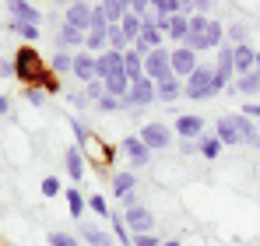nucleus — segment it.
Listing matches in <instances>:
<instances>
[{
  "label": "nucleus",
  "mask_w": 260,
  "mask_h": 246,
  "mask_svg": "<svg viewBox=\"0 0 260 246\" xmlns=\"http://www.w3.org/2000/svg\"><path fill=\"white\" fill-rule=\"evenodd\" d=\"M39 190H43V197H56L63 187H60V179H56V176H46L43 183H39Z\"/></svg>",
  "instance_id": "41"
},
{
  "label": "nucleus",
  "mask_w": 260,
  "mask_h": 246,
  "mask_svg": "<svg viewBox=\"0 0 260 246\" xmlns=\"http://www.w3.org/2000/svg\"><path fill=\"white\" fill-rule=\"evenodd\" d=\"M123 222H127V229L134 232V236H141V232H155V214H151L144 204L123 207Z\"/></svg>",
  "instance_id": "8"
},
{
  "label": "nucleus",
  "mask_w": 260,
  "mask_h": 246,
  "mask_svg": "<svg viewBox=\"0 0 260 246\" xmlns=\"http://www.w3.org/2000/svg\"><path fill=\"white\" fill-rule=\"evenodd\" d=\"M109 225H113V239L123 246H134V232L127 229V222H123V211H113L109 214Z\"/></svg>",
  "instance_id": "26"
},
{
  "label": "nucleus",
  "mask_w": 260,
  "mask_h": 246,
  "mask_svg": "<svg viewBox=\"0 0 260 246\" xmlns=\"http://www.w3.org/2000/svg\"><path fill=\"white\" fill-rule=\"evenodd\" d=\"M151 11H155L158 18H173V14L183 11V4H179V0H151Z\"/></svg>",
  "instance_id": "36"
},
{
  "label": "nucleus",
  "mask_w": 260,
  "mask_h": 246,
  "mask_svg": "<svg viewBox=\"0 0 260 246\" xmlns=\"http://www.w3.org/2000/svg\"><path fill=\"white\" fill-rule=\"evenodd\" d=\"M253 71H257V74H260V53H257V67H253Z\"/></svg>",
  "instance_id": "55"
},
{
  "label": "nucleus",
  "mask_w": 260,
  "mask_h": 246,
  "mask_svg": "<svg viewBox=\"0 0 260 246\" xmlns=\"http://www.w3.org/2000/svg\"><path fill=\"white\" fill-rule=\"evenodd\" d=\"M67 123H71V130H74V137H78V144L85 148L88 141H91V130H88V127H85L81 120H78V116H67Z\"/></svg>",
  "instance_id": "38"
},
{
  "label": "nucleus",
  "mask_w": 260,
  "mask_h": 246,
  "mask_svg": "<svg viewBox=\"0 0 260 246\" xmlns=\"http://www.w3.org/2000/svg\"><path fill=\"white\" fill-rule=\"evenodd\" d=\"M257 127H260V120H257Z\"/></svg>",
  "instance_id": "58"
},
{
  "label": "nucleus",
  "mask_w": 260,
  "mask_h": 246,
  "mask_svg": "<svg viewBox=\"0 0 260 246\" xmlns=\"http://www.w3.org/2000/svg\"><path fill=\"white\" fill-rule=\"evenodd\" d=\"M229 36H232V46L246 42V25H232V28H229Z\"/></svg>",
  "instance_id": "48"
},
{
  "label": "nucleus",
  "mask_w": 260,
  "mask_h": 246,
  "mask_svg": "<svg viewBox=\"0 0 260 246\" xmlns=\"http://www.w3.org/2000/svg\"><path fill=\"white\" fill-rule=\"evenodd\" d=\"M155 88H158V99H162V102H176V99L183 95V81H179L176 74L162 78V81H155Z\"/></svg>",
  "instance_id": "24"
},
{
  "label": "nucleus",
  "mask_w": 260,
  "mask_h": 246,
  "mask_svg": "<svg viewBox=\"0 0 260 246\" xmlns=\"http://www.w3.org/2000/svg\"><path fill=\"white\" fill-rule=\"evenodd\" d=\"M215 74H218L225 84L232 81V74H236V46H225V42H221L218 60H215Z\"/></svg>",
  "instance_id": "16"
},
{
  "label": "nucleus",
  "mask_w": 260,
  "mask_h": 246,
  "mask_svg": "<svg viewBox=\"0 0 260 246\" xmlns=\"http://www.w3.org/2000/svg\"><path fill=\"white\" fill-rule=\"evenodd\" d=\"M173 134H179V141H197L204 134V120L193 116V113H183V116H176Z\"/></svg>",
  "instance_id": "12"
},
{
  "label": "nucleus",
  "mask_w": 260,
  "mask_h": 246,
  "mask_svg": "<svg viewBox=\"0 0 260 246\" xmlns=\"http://www.w3.org/2000/svg\"><path fill=\"white\" fill-rule=\"evenodd\" d=\"M158 28H162L173 42L183 46L186 36H190V14H183V11H179V14H173V18H158Z\"/></svg>",
  "instance_id": "10"
},
{
  "label": "nucleus",
  "mask_w": 260,
  "mask_h": 246,
  "mask_svg": "<svg viewBox=\"0 0 260 246\" xmlns=\"http://www.w3.org/2000/svg\"><path fill=\"white\" fill-rule=\"evenodd\" d=\"M99 7H102V14H106L109 25H120L130 14V0H99Z\"/></svg>",
  "instance_id": "21"
},
{
  "label": "nucleus",
  "mask_w": 260,
  "mask_h": 246,
  "mask_svg": "<svg viewBox=\"0 0 260 246\" xmlns=\"http://www.w3.org/2000/svg\"><path fill=\"white\" fill-rule=\"evenodd\" d=\"M127 91H130V78H127V74L106 78V95H113V99H127Z\"/></svg>",
  "instance_id": "32"
},
{
  "label": "nucleus",
  "mask_w": 260,
  "mask_h": 246,
  "mask_svg": "<svg viewBox=\"0 0 260 246\" xmlns=\"http://www.w3.org/2000/svg\"><path fill=\"white\" fill-rule=\"evenodd\" d=\"M123 71H127L130 84H134V81H141V78H144V56H141L137 49H127V53H123Z\"/></svg>",
  "instance_id": "25"
},
{
  "label": "nucleus",
  "mask_w": 260,
  "mask_h": 246,
  "mask_svg": "<svg viewBox=\"0 0 260 246\" xmlns=\"http://www.w3.org/2000/svg\"><path fill=\"white\" fill-rule=\"evenodd\" d=\"M113 194L123 201L130 194H137V172H116L113 176Z\"/></svg>",
  "instance_id": "23"
},
{
  "label": "nucleus",
  "mask_w": 260,
  "mask_h": 246,
  "mask_svg": "<svg viewBox=\"0 0 260 246\" xmlns=\"http://www.w3.org/2000/svg\"><path fill=\"white\" fill-rule=\"evenodd\" d=\"M88 207H91L99 218H109V214H113V207L106 204V197H102V194H91V197H88Z\"/></svg>",
  "instance_id": "39"
},
{
  "label": "nucleus",
  "mask_w": 260,
  "mask_h": 246,
  "mask_svg": "<svg viewBox=\"0 0 260 246\" xmlns=\"http://www.w3.org/2000/svg\"><path fill=\"white\" fill-rule=\"evenodd\" d=\"M49 246H81L71 232H49Z\"/></svg>",
  "instance_id": "42"
},
{
  "label": "nucleus",
  "mask_w": 260,
  "mask_h": 246,
  "mask_svg": "<svg viewBox=\"0 0 260 246\" xmlns=\"http://www.w3.org/2000/svg\"><path fill=\"white\" fill-rule=\"evenodd\" d=\"M95 106H99L102 113H116V109H123V102H120V99H113V95H102Z\"/></svg>",
  "instance_id": "43"
},
{
  "label": "nucleus",
  "mask_w": 260,
  "mask_h": 246,
  "mask_svg": "<svg viewBox=\"0 0 260 246\" xmlns=\"http://www.w3.org/2000/svg\"><path fill=\"white\" fill-rule=\"evenodd\" d=\"M162 246H183L179 239H162Z\"/></svg>",
  "instance_id": "54"
},
{
  "label": "nucleus",
  "mask_w": 260,
  "mask_h": 246,
  "mask_svg": "<svg viewBox=\"0 0 260 246\" xmlns=\"http://www.w3.org/2000/svg\"><path fill=\"white\" fill-rule=\"evenodd\" d=\"M11 32L18 36V39H25V42H36L43 32H39V25H28V21H14L11 18Z\"/></svg>",
  "instance_id": "34"
},
{
  "label": "nucleus",
  "mask_w": 260,
  "mask_h": 246,
  "mask_svg": "<svg viewBox=\"0 0 260 246\" xmlns=\"http://www.w3.org/2000/svg\"><path fill=\"white\" fill-rule=\"evenodd\" d=\"M11 113V102H7V95H0V116H7Z\"/></svg>",
  "instance_id": "53"
},
{
  "label": "nucleus",
  "mask_w": 260,
  "mask_h": 246,
  "mask_svg": "<svg viewBox=\"0 0 260 246\" xmlns=\"http://www.w3.org/2000/svg\"><path fill=\"white\" fill-rule=\"evenodd\" d=\"M221 88H225V81L215 74V67L201 64V67H197V71L183 81V95H186L190 102H204V99H215Z\"/></svg>",
  "instance_id": "2"
},
{
  "label": "nucleus",
  "mask_w": 260,
  "mask_h": 246,
  "mask_svg": "<svg viewBox=\"0 0 260 246\" xmlns=\"http://www.w3.org/2000/svg\"><path fill=\"white\" fill-rule=\"evenodd\" d=\"M197 148H201V155H204V159H218L225 144L218 141L215 134H201V137H197Z\"/></svg>",
  "instance_id": "29"
},
{
  "label": "nucleus",
  "mask_w": 260,
  "mask_h": 246,
  "mask_svg": "<svg viewBox=\"0 0 260 246\" xmlns=\"http://www.w3.org/2000/svg\"><path fill=\"white\" fill-rule=\"evenodd\" d=\"M7 11L14 21H28V25L43 21V14H39V7H32V0H7Z\"/></svg>",
  "instance_id": "17"
},
{
  "label": "nucleus",
  "mask_w": 260,
  "mask_h": 246,
  "mask_svg": "<svg viewBox=\"0 0 260 246\" xmlns=\"http://www.w3.org/2000/svg\"><path fill=\"white\" fill-rule=\"evenodd\" d=\"M63 197H67V207H71V218H74V222H81V214H85V207H88V201L81 197V190H78V187H71Z\"/></svg>",
  "instance_id": "30"
},
{
  "label": "nucleus",
  "mask_w": 260,
  "mask_h": 246,
  "mask_svg": "<svg viewBox=\"0 0 260 246\" xmlns=\"http://www.w3.org/2000/svg\"><path fill=\"white\" fill-rule=\"evenodd\" d=\"M137 137H141L151 151H166V148H173V137H176V134H173V127H169V123H158V120H155V123H144Z\"/></svg>",
  "instance_id": "4"
},
{
  "label": "nucleus",
  "mask_w": 260,
  "mask_h": 246,
  "mask_svg": "<svg viewBox=\"0 0 260 246\" xmlns=\"http://www.w3.org/2000/svg\"><path fill=\"white\" fill-rule=\"evenodd\" d=\"M169 74H173V64H169V49H166V46L151 49V53L144 56V78H151V81H162V78H169Z\"/></svg>",
  "instance_id": "6"
},
{
  "label": "nucleus",
  "mask_w": 260,
  "mask_h": 246,
  "mask_svg": "<svg viewBox=\"0 0 260 246\" xmlns=\"http://www.w3.org/2000/svg\"><path fill=\"white\" fill-rule=\"evenodd\" d=\"M39 88H43L46 95H56V91H60V74H53V71H49V74L43 78V84H39Z\"/></svg>",
  "instance_id": "44"
},
{
  "label": "nucleus",
  "mask_w": 260,
  "mask_h": 246,
  "mask_svg": "<svg viewBox=\"0 0 260 246\" xmlns=\"http://www.w3.org/2000/svg\"><path fill=\"white\" fill-rule=\"evenodd\" d=\"M134 246H162V239L155 232H141V236H134Z\"/></svg>",
  "instance_id": "46"
},
{
  "label": "nucleus",
  "mask_w": 260,
  "mask_h": 246,
  "mask_svg": "<svg viewBox=\"0 0 260 246\" xmlns=\"http://www.w3.org/2000/svg\"><path fill=\"white\" fill-rule=\"evenodd\" d=\"M63 169H67V176L74 183H81V176H85V148L81 144H71L63 151Z\"/></svg>",
  "instance_id": "14"
},
{
  "label": "nucleus",
  "mask_w": 260,
  "mask_h": 246,
  "mask_svg": "<svg viewBox=\"0 0 260 246\" xmlns=\"http://www.w3.org/2000/svg\"><path fill=\"white\" fill-rule=\"evenodd\" d=\"M85 36L88 32H81V28H74V25H60V32H56V46L60 49H85Z\"/></svg>",
  "instance_id": "18"
},
{
  "label": "nucleus",
  "mask_w": 260,
  "mask_h": 246,
  "mask_svg": "<svg viewBox=\"0 0 260 246\" xmlns=\"http://www.w3.org/2000/svg\"><path fill=\"white\" fill-rule=\"evenodd\" d=\"M0 74L4 78H14V60H0Z\"/></svg>",
  "instance_id": "52"
},
{
  "label": "nucleus",
  "mask_w": 260,
  "mask_h": 246,
  "mask_svg": "<svg viewBox=\"0 0 260 246\" xmlns=\"http://www.w3.org/2000/svg\"><path fill=\"white\" fill-rule=\"evenodd\" d=\"M71 4H88V0H71Z\"/></svg>",
  "instance_id": "56"
},
{
  "label": "nucleus",
  "mask_w": 260,
  "mask_h": 246,
  "mask_svg": "<svg viewBox=\"0 0 260 246\" xmlns=\"http://www.w3.org/2000/svg\"><path fill=\"white\" fill-rule=\"evenodd\" d=\"M120 151L130 159V165L134 169H141V165H148L151 162V148L141 141V137H123V144H120Z\"/></svg>",
  "instance_id": "11"
},
{
  "label": "nucleus",
  "mask_w": 260,
  "mask_h": 246,
  "mask_svg": "<svg viewBox=\"0 0 260 246\" xmlns=\"http://www.w3.org/2000/svg\"><path fill=\"white\" fill-rule=\"evenodd\" d=\"M85 49H88V53H95V56L106 53V49H109V28H106V32H88V36H85Z\"/></svg>",
  "instance_id": "31"
},
{
  "label": "nucleus",
  "mask_w": 260,
  "mask_h": 246,
  "mask_svg": "<svg viewBox=\"0 0 260 246\" xmlns=\"http://www.w3.org/2000/svg\"><path fill=\"white\" fill-rule=\"evenodd\" d=\"M215 137L221 144H243V137H239V127H236V116L229 113V116H218L215 123Z\"/></svg>",
  "instance_id": "19"
},
{
  "label": "nucleus",
  "mask_w": 260,
  "mask_h": 246,
  "mask_svg": "<svg viewBox=\"0 0 260 246\" xmlns=\"http://www.w3.org/2000/svg\"><path fill=\"white\" fill-rule=\"evenodd\" d=\"M239 113H243V116H250V120H260V102H246Z\"/></svg>",
  "instance_id": "49"
},
{
  "label": "nucleus",
  "mask_w": 260,
  "mask_h": 246,
  "mask_svg": "<svg viewBox=\"0 0 260 246\" xmlns=\"http://www.w3.org/2000/svg\"><path fill=\"white\" fill-rule=\"evenodd\" d=\"M158 99V88H155V81L151 78H141V81H134L130 84V91H127V99H120L123 102V109H144V106H151Z\"/></svg>",
  "instance_id": "3"
},
{
  "label": "nucleus",
  "mask_w": 260,
  "mask_h": 246,
  "mask_svg": "<svg viewBox=\"0 0 260 246\" xmlns=\"http://www.w3.org/2000/svg\"><path fill=\"white\" fill-rule=\"evenodd\" d=\"M236 116V127H239V137H243V144H250V148H260V127L257 120H250V116H243V113H232Z\"/></svg>",
  "instance_id": "20"
},
{
  "label": "nucleus",
  "mask_w": 260,
  "mask_h": 246,
  "mask_svg": "<svg viewBox=\"0 0 260 246\" xmlns=\"http://www.w3.org/2000/svg\"><path fill=\"white\" fill-rule=\"evenodd\" d=\"M169 64H173V74L183 81V78H190L201 64H197V53L190 49V46H176V49H169Z\"/></svg>",
  "instance_id": "7"
},
{
  "label": "nucleus",
  "mask_w": 260,
  "mask_h": 246,
  "mask_svg": "<svg viewBox=\"0 0 260 246\" xmlns=\"http://www.w3.org/2000/svg\"><path fill=\"white\" fill-rule=\"evenodd\" d=\"M179 151H183V155H201L197 141H179Z\"/></svg>",
  "instance_id": "50"
},
{
  "label": "nucleus",
  "mask_w": 260,
  "mask_h": 246,
  "mask_svg": "<svg viewBox=\"0 0 260 246\" xmlns=\"http://www.w3.org/2000/svg\"><path fill=\"white\" fill-rule=\"evenodd\" d=\"M71 74L78 78L81 84H88V81H95L99 74H95V53H88V49H78L74 53V67H71Z\"/></svg>",
  "instance_id": "13"
},
{
  "label": "nucleus",
  "mask_w": 260,
  "mask_h": 246,
  "mask_svg": "<svg viewBox=\"0 0 260 246\" xmlns=\"http://www.w3.org/2000/svg\"><path fill=\"white\" fill-rule=\"evenodd\" d=\"M102 95H106V81H99V78H95V81L85 84V99H88V102H99Z\"/></svg>",
  "instance_id": "40"
},
{
  "label": "nucleus",
  "mask_w": 260,
  "mask_h": 246,
  "mask_svg": "<svg viewBox=\"0 0 260 246\" xmlns=\"http://www.w3.org/2000/svg\"><path fill=\"white\" fill-rule=\"evenodd\" d=\"M221 39H225V28H221V21H208V28L201 32V36H190V39L183 42V46H190L193 53H204V49H221Z\"/></svg>",
  "instance_id": "5"
},
{
  "label": "nucleus",
  "mask_w": 260,
  "mask_h": 246,
  "mask_svg": "<svg viewBox=\"0 0 260 246\" xmlns=\"http://www.w3.org/2000/svg\"><path fill=\"white\" fill-rule=\"evenodd\" d=\"M71 67H74V53L56 49V53H53V60H49V71H53V74H67Z\"/></svg>",
  "instance_id": "33"
},
{
  "label": "nucleus",
  "mask_w": 260,
  "mask_h": 246,
  "mask_svg": "<svg viewBox=\"0 0 260 246\" xmlns=\"http://www.w3.org/2000/svg\"><path fill=\"white\" fill-rule=\"evenodd\" d=\"M81 243H88V246H113L116 239H113L109 232H102V229H91V225H81Z\"/></svg>",
  "instance_id": "28"
},
{
  "label": "nucleus",
  "mask_w": 260,
  "mask_h": 246,
  "mask_svg": "<svg viewBox=\"0 0 260 246\" xmlns=\"http://www.w3.org/2000/svg\"><path fill=\"white\" fill-rule=\"evenodd\" d=\"M11 60H14V78L25 84V88H39L43 78L49 74V60H43V53L32 42H21V49Z\"/></svg>",
  "instance_id": "1"
},
{
  "label": "nucleus",
  "mask_w": 260,
  "mask_h": 246,
  "mask_svg": "<svg viewBox=\"0 0 260 246\" xmlns=\"http://www.w3.org/2000/svg\"><path fill=\"white\" fill-rule=\"evenodd\" d=\"M257 67V49L250 42H239L236 46V74H250Z\"/></svg>",
  "instance_id": "22"
},
{
  "label": "nucleus",
  "mask_w": 260,
  "mask_h": 246,
  "mask_svg": "<svg viewBox=\"0 0 260 246\" xmlns=\"http://www.w3.org/2000/svg\"><path fill=\"white\" fill-rule=\"evenodd\" d=\"M21 95H25L32 106H43V102H46V91H43V88H21Z\"/></svg>",
  "instance_id": "45"
},
{
  "label": "nucleus",
  "mask_w": 260,
  "mask_h": 246,
  "mask_svg": "<svg viewBox=\"0 0 260 246\" xmlns=\"http://www.w3.org/2000/svg\"><path fill=\"white\" fill-rule=\"evenodd\" d=\"M148 11H151V0H130V14H141L144 18Z\"/></svg>",
  "instance_id": "47"
},
{
  "label": "nucleus",
  "mask_w": 260,
  "mask_h": 246,
  "mask_svg": "<svg viewBox=\"0 0 260 246\" xmlns=\"http://www.w3.org/2000/svg\"><path fill=\"white\" fill-rule=\"evenodd\" d=\"M91 11H95V4H67L63 21L74 25V28H81V32H88L91 28Z\"/></svg>",
  "instance_id": "15"
},
{
  "label": "nucleus",
  "mask_w": 260,
  "mask_h": 246,
  "mask_svg": "<svg viewBox=\"0 0 260 246\" xmlns=\"http://www.w3.org/2000/svg\"><path fill=\"white\" fill-rule=\"evenodd\" d=\"M232 91H239V95H246V99H250V95H257V91H260V74H257V71H250V74H239Z\"/></svg>",
  "instance_id": "27"
},
{
  "label": "nucleus",
  "mask_w": 260,
  "mask_h": 246,
  "mask_svg": "<svg viewBox=\"0 0 260 246\" xmlns=\"http://www.w3.org/2000/svg\"><path fill=\"white\" fill-rule=\"evenodd\" d=\"M179 4H186V0H179Z\"/></svg>",
  "instance_id": "57"
},
{
  "label": "nucleus",
  "mask_w": 260,
  "mask_h": 246,
  "mask_svg": "<svg viewBox=\"0 0 260 246\" xmlns=\"http://www.w3.org/2000/svg\"><path fill=\"white\" fill-rule=\"evenodd\" d=\"M95 74H99V81L116 78V74H127V71H123V53H116V49L99 53V56H95Z\"/></svg>",
  "instance_id": "9"
},
{
  "label": "nucleus",
  "mask_w": 260,
  "mask_h": 246,
  "mask_svg": "<svg viewBox=\"0 0 260 246\" xmlns=\"http://www.w3.org/2000/svg\"><path fill=\"white\" fill-rule=\"evenodd\" d=\"M71 106H78V109H85V106H88L85 91H71Z\"/></svg>",
  "instance_id": "51"
},
{
  "label": "nucleus",
  "mask_w": 260,
  "mask_h": 246,
  "mask_svg": "<svg viewBox=\"0 0 260 246\" xmlns=\"http://www.w3.org/2000/svg\"><path fill=\"white\" fill-rule=\"evenodd\" d=\"M120 28H123V32H127V39L134 42L137 36H141V28H144V21H141V14H127V18L120 21Z\"/></svg>",
  "instance_id": "37"
},
{
  "label": "nucleus",
  "mask_w": 260,
  "mask_h": 246,
  "mask_svg": "<svg viewBox=\"0 0 260 246\" xmlns=\"http://www.w3.org/2000/svg\"><path fill=\"white\" fill-rule=\"evenodd\" d=\"M134 42L127 39V32L120 28V25H109V49H116V53H127Z\"/></svg>",
  "instance_id": "35"
}]
</instances>
